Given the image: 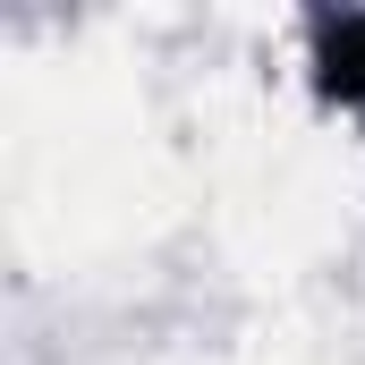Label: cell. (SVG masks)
<instances>
[{"label":"cell","mask_w":365,"mask_h":365,"mask_svg":"<svg viewBox=\"0 0 365 365\" xmlns=\"http://www.w3.org/2000/svg\"><path fill=\"white\" fill-rule=\"evenodd\" d=\"M314 77L331 102H365V17H331L314 34Z\"/></svg>","instance_id":"6da1fadb"}]
</instances>
